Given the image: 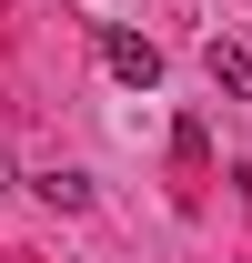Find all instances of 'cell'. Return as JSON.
<instances>
[{
	"mask_svg": "<svg viewBox=\"0 0 252 263\" xmlns=\"http://www.w3.org/2000/svg\"><path fill=\"white\" fill-rule=\"evenodd\" d=\"M31 193L51 202V213H91V172H71V162H61V172H40Z\"/></svg>",
	"mask_w": 252,
	"mask_h": 263,
	"instance_id": "cell-3",
	"label": "cell"
},
{
	"mask_svg": "<svg viewBox=\"0 0 252 263\" xmlns=\"http://www.w3.org/2000/svg\"><path fill=\"white\" fill-rule=\"evenodd\" d=\"M202 71H212L222 101H252V51H242V41H212V51H202Z\"/></svg>",
	"mask_w": 252,
	"mask_h": 263,
	"instance_id": "cell-2",
	"label": "cell"
},
{
	"mask_svg": "<svg viewBox=\"0 0 252 263\" xmlns=\"http://www.w3.org/2000/svg\"><path fill=\"white\" fill-rule=\"evenodd\" d=\"M101 61H111V81H131V91H152V81H161V51H152L141 31H121V21L101 31Z\"/></svg>",
	"mask_w": 252,
	"mask_h": 263,
	"instance_id": "cell-1",
	"label": "cell"
},
{
	"mask_svg": "<svg viewBox=\"0 0 252 263\" xmlns=\"http://www.w3.org/2000/svg\"><path fill=\"white\" fill-rule=\"evenodd\" d=\"M0 182H10V152H0Z\"/></svg>",
	"mask_w": 252,
	"mask_h": 263,
	"instance_id": "cell-6",
	"label": "cell"
},
{
	"mask_svg": "<svg viewBox=\"0 0 252 263\" xmlns=\"http://www.w3.org/2000/svg\"><path fill=\"white\" fill-rule=\"evenodd\" d=\"M232 182H242V202H252V162H242V172H232Z\"/></svg>",
	"mask_w": 252,
	"mask_h": 263,
	"instance_id": "cell-5",
	"label": "cell"
},
{
	"mask_svg": "<svg viewBox=\"0 0 252 263\" xmlns=\"http://www.w3.org/2000/svg\"><path fill=\"white\" fill-rule=\"evenodd\" d=\"M172 162H192V172L212 162V122H202V111H182V122H172Z\"/></svg>",
	"mask_w": 252,
	"mask_h": 263,
	"instance_id": "cell-4",
	"label": "cell"
}]
</instances>
